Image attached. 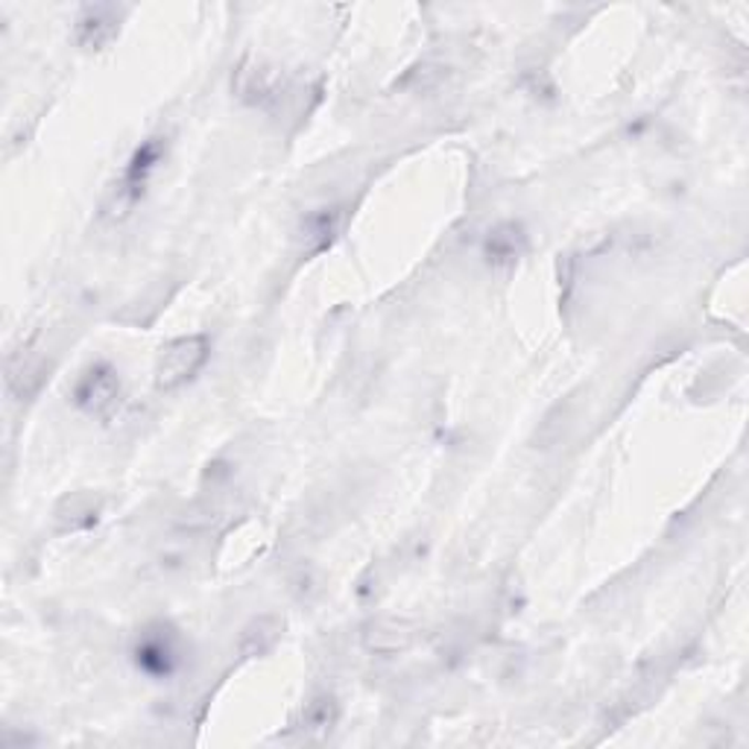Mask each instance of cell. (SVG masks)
<instances>
[{"label":"cell","instance_id":"obj_1","mask_svg":"<svg viewBox=\"0 0 749 749\" xmlns=\"http://www.w3.org/2000/svg\"><path fill=\"white\" fill-rule=\"evenodd\" d=\"M211 355L209 337L202 334H188V337H176L167 346H161L156 355V367H152V381L165 392L179 390L182 383H188L193 374L205 367V360Z\"/></svg>","mask_w":749,"mask_h":749},{"label":"cell","instance_id":"obj_2","mask_svg":"<svg viewBox=\"0 0 749 749\" xmlns=\"http://www.w3.org/2000/svg\"><path fill=\"white\" fill-rule=\"evenodd\" d=\"M120 401V374L108 363H94L74 387V404L92 416H106Z\"/></svg>","mask_w":749,"mask_h":749},{"label":"cell","instance_id":"obj_3","mask_svg":"<svg viewBox=\"0 0 749 749\" xmlns=\"http://www.w3.org/2000/svg\"><path fill=\"white\" fill-rule=\"evenodd\" d=\"M120 18L124 12L117 7H85L76 18V42L85 51H106L108 44L115 42L117 33H120Z\"/></svg>","mask_w":749,"mask_h":749},{"label":"cell","instance_id":"obj_4","mask_svg":"<svg viewBox=\"0 0 749 749\" xmlns=\"http://www.w3.org/2000/svg\"><path fill=\"white\" fill-rule=\"evenodd\" d=\"M103 513V498L94 492H71L59 500L53 509V527L59 534H76V530H88L97 525Z\"/></svg>","mask_w":749,"mask_h":749},{"label":"cell","instance_id":"obj_5","mask_svg":"<svg viewBox=\"0 0 749 749\" xmlns=\"http://www.w3.org/2000/svg\"><path fill=\"white\" fill-rule=\"evenodd\" d=\"M159 159H161L159 141L144 144L141 150L135 152L133 165H129V170L124 173V182L117 184V197H120V202L115 205V214H117V209L126 211L135 200H138V197H141L144 184H147V176L152 173V167L159 165Z\"/></svg>","mask_w":749,"mask_h":749},{"label":"cell","instance_id":"obj_6","mask_svg":"<svg viewBox=\"0 0 749 749\" xmlns=\"http://www.w3.org/2000/svg\"><path fill=\"white\" fill-rule=\"evenodd\" d=\"M238 92H241L243 101L250 103H267L278 94V74L273 67H264L261 62H246V65L238 71Z\"/></svg>","mask_w":749,"mask_h":749},{"label":"cell","instance_id":"obj_7","mask_svg":"<svg viewBox=\"0 0 749 749\" xmlns=\"http://www.w3.org/2000/svg\"><path fill=\"white\" fill-rule=\"evenodd\" d=\"M278 633H282V621L273 615L255 618L241 635V650L243 656H264L267 650L275 647L278 642Z\"/></svg>","mask_w":749,"mask_h":749},{"label":"cell","instance_id":"obj_8","mask_svg":"<svg viewBox=\"0 0 749 749\" xmlns=\"http://www.w3.org/2000/svg\"><path fill=\"white\" fill-rule=\"evenodd\" d=\"M138 665L152 676H170L176 665V653L170 639L165 635H156V639H147V642L138 647Z\"/></svg>","mask_w":749,"mask_h":749},{"label":"cell","instance_id":"obj_9","mask_svg":"<svg viewBox=\"0 0 749 749\" xmlns=\"http://www.w3.org/2000/svg\"><path fill=\"white\" fill-rule=\"evenodd\" d=\"M521 252V232L518 225H500L495 232H489V241H486V255L492 261H513Z\"/></svg>","mask_w":749,"mask_h":749}]
</instances>
